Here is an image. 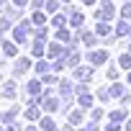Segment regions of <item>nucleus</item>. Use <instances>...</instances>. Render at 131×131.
Wrapping results in <instances>:
<instances>
[{
  "label": "nucleus",
  "instance_id": "4468645a",
  "mask_svg": "<svg viewBox=\"0 0 131 131\" xmlns=\"http://www.w3.org/2000/svg\"><path fill=\"white\" fill-rule=\"evenodd\" d=\"M39 88H41L39 82H31V85H28V90H31V93H39Z\"/></svg>",
  "mask_w": 131,
  "mask_h": 131
},
{
  "label": "nucleus",
  "instance_id": "6e6552de",
  "mask_svg": "<svg viewBox=\"0 0 131 131\" xmlns=\"http://www.w3.org/2000/svg\"><path fill=\"white\" fill-rule=\"evenodd\" d=\"M111 95H126V93H123L121 85H113V88H111Z\"/></svg>",
  "mask_w": 131,
  "mask_h": 131
},
{
  "label": "nucleus",
  "instance_id": "a211bd4d",
  "mask_svg": "<svg viewBox=\"0 0 131 131\" xmlns=\"http://www.w3.org/2000/svg\"><path fill=\"white\" fill-rule=\"evenodd\" d=\"M82 3H85V5H93V3H95V0H82Z\"/></svg>",
  "mask_w": 131,
  "mask_h": 131
},
{
  "label": "nucleus",
  "instance_id": "f8f14e48",
  "mask_svg": "<svg viewBox=\"0 0 131 131\" xmlns=\"http://www.w3.org/2000/svg\"><path fill=\"white\" fill-rule=\"evenodd\" d=\"M49 51H51V57H57V54L62 51V46H59V44H51V46H49Z\"/></svg>",
  "mask_w": 131,
  "mask_h": 131
},
{
  "label": "nucleus",
  "instance_id": "6ab92c4d",
  "mask_svg": "<svg viewBox=\"0 0 131 131\" xmlns=\"http://www.w3.org/2000/svg\"><path fill=\"white\" fill-rule=\"evenodd\" d=\"M128 82H131V75H128Z\"/></svg>",
  "mask_w": 131,
  "mask_h": 131
},
{
  "label": "nucleus",
  "instance_id": "f03ea898",
  "mask_svg": "<svg viewBox=\"0 0 131 131\" xmlns=\"http://www.w3.org/2000/svg\"><path fill=\"white\" fill-rule=\"evenodd\" d=\"M105 59H108L105 51H93V54H90V62H93V64H103Z\"/></svg>",
  "mask_w": 131,
  "mask_h": 131
},
{
  "label": "nucleus",
  "instance_id": "ddd939ff",
  "mask_svg": "<svg viewBox=\"0 0 131 131\" xmlns=\"http://www.w3.org/2000/svg\"><path fill=\"white\" fill-rule=\"evenodd\" d=\"M5 54H16V46L13 44H5Z\"/></svg>",
  "mask_w": 131,
  "mask_h": 131
},
{
  "label": "nucleus",
  "instance_id": "7ed1b4c3",
  "mask_svg": "<svg viewBox=\"0 0 131 131\" xmlns=\"http://www.w3.org/2000/svg\"><path fill=\"white\" fill-rule=\"evenodd\" d=\"M75 75H77V80H90V77H93V70H90V67H85V70L80 67Z\"/></svg>",
  "mask_w": 131,
  "mask_h": 131
},
{
  "label": "nucleus",
  "instance_id": "20e7f679",
  "mask_svg": "<svg viewBox=\"0 0 131 131\" xmlns=\"http://www.w3.org/2000/svg\"><path fill=\"white\" fill-rule=\"evenodd\" d=\"M57 39H59V41H70V34H67V31H64V28L59 26V31H57Z\"/></svg>",
  "mask_w": 131,
  "mask_h": 131
},
{
  "label": "nucleus",
  "instance_id": "aec40b11",
  "mask_svg": "<svg viewBox=\"0 0 131 131\" xmlns=\"http://www.w3.org/2000/svg\"><path fill=\"white\" fill-rule=\"evenodd\" d=\"M128 131H131V123H128Z\"/></svg>",
  "mask_w": 131,
  "mask_h": 131
},
{
  "label": "nucleus",
  "instance_id": "423d86ee",
  "mask_svg": "<svg viewBox=\"0 0 131 131\" xmlns=\"http://www.w3.org/2000/svg\"><path fill=\"white\" fill-rule=\"evenodd\" d=\"M118 64H121V67H131V57H126V54H121V59H118Z\"/></svg>",
  "mask_w": 131,
  "mask_h": 131
},
{
  "label": "nucleus",
  "instance_id": "9d476101",
  "mask_svg": "<svg viewBox=\"0 0 131 131\" xmlns=\"http://www.w3.org/2000/svg\"><path fill=\"white\" fill-rule=\"evenodd\" d=\"M72 26H82V16H80V13L72 16Z\"/></svg>",
  "mask_w": 131,
  "mask_h": 131
},
{
  "label": "nucleus",
  "instance_id": "dca6fc26",
  "mask_svg": "<svg viewBox=\"0 0 131 131\" xmlns=\"http://www.w3.org/2000/svg\"><path fill=\"white\" fill-rule=\"evenodd\" d=\"M13 3H16V5H26V3H28V0H13Z\"/></svg>",
  "mask_w": 131,
  "mask_h": 131
},
{
  "label": "nucleus",
  "instance_id": "9b49d317",
  "mask_svg": "<svg viewBox=\"0 0 131 131\" xmlns=\"http://www.w3.org/2000/svg\"><path fill=\"white\" fill-rule=\"evenodd\" d=\"M98 34H100V36H105V34H111V28H108L105 23H100V26H98Z\"/></svg>",
  "mask_w": 131,
  "mask_h": 131
},
{
  "label": "nucleus",
  "instance_id": "39448f33",
  "mask_svg": "<svg viewBox=\"0 0 131 131\" xmlns=\"http://www.w3.org/2000/svg\"><path fill=\"white\" fill-rule=\"evenodd\" d=\"M80 105H82V108L90 105V95H88V93H80Z\"/></svg>",
  "mask_w": 131,
  "mask_h": 131
},
{
  "label": "nucleus",
  "instance_id": "f257e3e1",
  "mask_svg": "<svg viewBox=\"0 0 131 131\" xmlns=\"http://www.w3.org/2000/svg\"><path fill=\"white\" fill-rule=\"evenodd\" d=\"M26 31H28V23H21V26H16V31H13V36H16V41H26Z\"/></svg>",
  "mask_w": 131,
  "mask_h": 131
},
{
  "label": "nucleus",
  "instance_id": "1a4fd4ad",
  "mask_svg": "<svg viewBox=\"0 0 131 131\" xmlns=\"http://www.w3.org/2000/svg\"><path fill=\"white\" fill-rule=\"evenodd\" d=\"M44 21H46V18H44V13H41V10H39V13H34V23H44Z\"/></svg>",
  "mask_w": 131,
  "mask_h": 131
},
{
  "label": "nucleus",
  "instance_id": "0eeeda50",
  "mask_svg": "<svg viewBox=\"0 0 131 131\" xmlns=\"http://www.w3.org/2000/svg\"><path fill=\"white\" fill-rule=\"evenodd\" d=\"M116 31H118V36H126V34L131 31V28H128L126 23H118V28H116Z\"/></svg>",
  "mask_w": 131,
  "mask_h": 131
},
{
  "label": "nucleus",
  "instance_id": "f3484780",
  "mask_svg": "<svg viewBox=\"0 0 131 131\" xmlns=\"http://www.w3.org/2000/svg\"><path fill=\"white\" fill-rule=\"evenodd\" d=\"M34 5H36V8H39V5H44V0H34Z\"/></svg>",
  "mask_w": 131,
  "mask_h": 131
},
{
  "label": "nucleus",
  "instance_id": "2eb2a0df",
  "mask_svg": "<svg viewBox=\"0 0 131 131\" xmlns=\"http://www.w3.org/2000/svg\"><path fill=\"white\" fill-rule=\"evenodd\" d=\"M121 13H123V18H128V16H131V5H123V10H121Z\"/></svg>",
  "mask_w": 131,
  "mask_h": 131
}]
</instances>
